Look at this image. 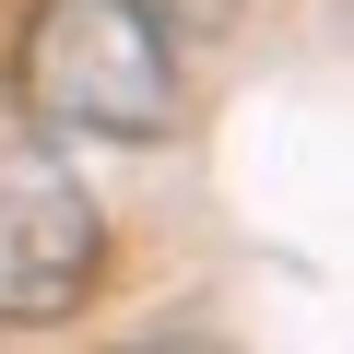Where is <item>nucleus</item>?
I'll return each instance as SVG.
<instances>
[{
  "mask_svg": "<svg viewBox=\"0 0 354 354\" xmlns=\"http://www.w3.org/2000/svg\"><path fill=\"white\" fill-rule=\"evenodd\" d=\"M12 106L48 142H165L177 130V36L153 0H24Z\"/></svg>",
  "mask_w": 354,
  "mask_h": 354,
  "instance_id": "1",
  "label": "nucleus"
},
{
  "mask_svg": "<svg viewBox=\"0 0 354 354\" xmlns=\"http://www.w3.org/2000/svg\"><path fill=\"white\" fill-rule=\"evenodd\" d=\"M106 283V213L36 142H0V330H59Z\"/></svg>",
  "mask_w": 354,
  "mask_h": 354,
  "instance_id": "2",
  "label": "nucleus"
}]
</instances>
